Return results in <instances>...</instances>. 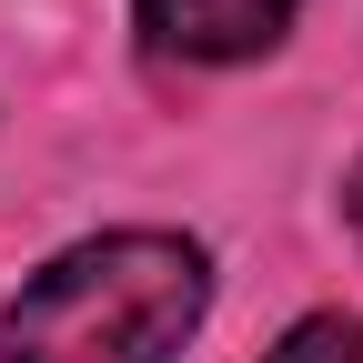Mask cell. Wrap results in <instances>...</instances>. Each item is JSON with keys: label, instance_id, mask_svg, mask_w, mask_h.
<instances>
[{"label": "cell", "instance_id": "7a4b0ae2", "mask_svg": "<svg viewBox=\"0 0 363 363\" xmlns=\"http://www.w3.org/2000/svg\"><path fill=\"white\" fill-rule=\"evenodd\" d=\"M131 11H142V30L162 51H182V61H252V51L283 40L293 0H131Z\"/></svg>", "mask_w": 363, "mask_h": 363}, {"label": "cell", "instance_id": "6da1fadb", "mask_svg": "<svg viewBox=\"0 0 363 363\" xmlns=\"http://www.w3.org/2000/svg\"><path fill=\"white\" fill-rule=\"evenodd\" d=\"M202 323V252L172 233H111L61 252L11 303V363H172Z\"/></svg>", "mask_w": 363, "mask_h": 363}, {"label": "cell", "instance_id": "3957f363", "mask_svg": "<svg viewBox=\"0 0 363 363\" xmlns=\"http://www.w3.org/2000/svg\"><path fill=\"white\" fill-rule=\"evenodd\" d=\"M272 363H363V333L343 323V313H313V323L283 333V353H272Z\"/></svg>", "mask_w": 363, "mask_h": 363}, {"label": "cell", "instance_id": "277c9868", "mask_svg": "<svg viewBox=\"0 0 363 363\" xmlns=\"http://www.w3.org/2000/svg\"><path fill=\"white\" fill-rule=\"evenodd\" d=\"M353 222H363V172H353Z\"/></svg>", "mask_w": 363, "mask_h": 363}]
</instances>
